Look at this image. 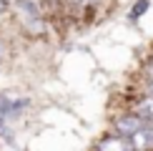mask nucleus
Instances as JSON below:
<instances>
[{"label":"nucleus","mask_w":153,"mask_h":151,"mask_svg":"<svg viewBox=\"0 0 153 151\" xmlns=\"http://www.w3.org/2000/svg\"><path fill=\"white\" fill-rule=\"evenodd\" d=\"M151 88H153V81H151Z\"/></svg>","instance_id":"8"},{"label":"nucleus","mask_w":153,"mask_h":151,"mask_svg":"<svg viewBox=\"0 0 153 151\" xmlns=\"http://www.w3.org/2000/svg\"><path fill=\"white\" fill-rule=\"evenodd\" d=\"M85 3H95V0H85Z\"/></svg>","instance_id":"7"},{"label":"nucleus","mask_w":153,"mask_h":151,"mask_svg":"<svg viewBox=\"0 0 153 151\" xmlns=\"http://www.w3.org/2000/svg\"><path fill=\"white\" fill-rule=\"evenodd\" d=\"M95 151H131V144L123 136H105Z\"/></svg>","instance_id":"4"},{"label":"nucleus","mask_w":153,"mask_h":151,"mask_svg":"<svg viewBox=\"0 0 153 151\" xmlns=\"http://www.w3.org/2000/svg\"><path fill=\"white\" fill-rule=\"evenodd\" d=\"M146 10H148V0H141V3H136V5H133V10H131V18L136 20V18H138V15H143Z\"/></svg>","instance_id":"6"},{"label":"nucleus","mask_w":153,"mask_h":151,"mask_svg":"<svg viewBox=\"0 0 153 151\" xmlns=\"http://www.w3.org/2000/svg\"><path fill=\"white\" fill-rule=\"evenodd\" d=\"M28 106H30L28 98H20V101L3 98V101H0V113H3V116H8V118H13V116H20V111L28 108Z\"/></svg>","instance_id":"3"},{"label":"nucleus","mask_w":153,"mask_h":151,"mask_svg":"<svg viewBox=\"0 0 153 151\" xmlns=\"http://www.w3.org/2000/svg\"><path fill=\"white\" fill-rule=\"evenodd\" d=\"M136 116L141 118L143 123H153V98H143L141 103L136 106Z\"/></svg>","instance_id":"5"},{"label":"nucleus","mask_w":153,"mask_h":151,"mask_svg":"<svg viewBox=\"0 0 153 151\" xmlns=\"http://www.w3.org/2000/svg\"><path fill=\"white\" fill-rule=\"evenodd\" d=\"M143 121L138 116H120V118H116V129H118V134L120 136H133V134H138V131L143 129Z\"/></svg>","instance_id":"1"},{"label":"nucleus","mask_w":153,"mask_h":151,"mask_svg":"<svg viewBox=\"0 0 153 151\" xmlns=\"http://www.w3.org/2000/svg\"><path fill=\"white\" fill-rule=\"evenodd\" d=\"M153 146V126H143L138 134L131 136V149L133 151H146Z\"/></svg>","instance_id":"2"}]
</instances>
